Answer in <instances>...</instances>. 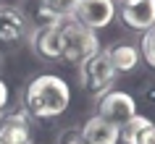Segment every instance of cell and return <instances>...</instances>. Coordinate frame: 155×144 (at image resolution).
I'll return each mask as SVG.
<instances>
[{"label":"cell","mask_w":155,"mask_h":144,"mask_svg":"<svg viewBox=\"0 0 155 144\" xmlns=\"http://www.w3.org/2000/svg\"><path fill=\"white\" fill-rule=\"evenodd\" d=\"M71 102V87L55 73H40L26 84L24 107L32 118H55Z\"/></svg>","instance_id":"6da1fadb"},{"label":"cell","mask_w":155,"mask_h":144,"mask_svg":"<svg viewBox=\"0 0 155 144\" xmlns=\"http://www.w3.org/2000/svg\"><path fill=\"white\" fill-rule=\"evenodd\" d=\"M61 34H63V60L68 63H82L95 53H100V40L95 29L79 24L76 18H63Z\"/></svg>","instance_id":"7a4b0ae2"},{"label":"cell","mask_w":155,"mask_h":144,"mask_svg":"<svg viewBox=\"0 0 155 144\" xmlns=\"http://www.w3.org/2000/svg\"><path fill=\"white\" fill-rule=\"evenodd\" d=\"M116 81V68L110 63L105 50L95 53L92 58L79 63V84L84 87V92L92 97H103Z\"/></svg>","instance_id":"3957f363"},{"label":"cell","mask_w":155,"mask_h":144,"mask_svg":"<svg viewBox=\"0 0 155 144\" xmlns=\"http://www.w3.org/2000/svg\"><path fill=\"white\" fill-rule=\"evenodd\" d=\"M100 118L110 120L116 126L126 123L129 118L137 115V102L129 92H121V89H108L103 97H97V113Z\"/></svg>","instance_id":"277c9868"},{"label":"cell","mask_w":155,"mask_h":144,"mask_svg":"<svg viewBox=\"0 0 155 144\" xmlns=\"http://www.w3.org/2000/svg\"><path fill=\"white\" fill-rule=\"evenodd\" d=\"M29 45H32V53H34V55L45 58V60L63 58V34H61V21L34 26L32 34H29Z\"/></svg>","instance_id":"5b68a950"},{"label":"cell","mask_w":155,"mask_h":144,"mask_svg":"<svg viewBox=\"0 0 155 144\" xmlns=\"http://www.w3.org/2000/svg\"><path fill=\"white\" fill-rule=\"evenodd\" d=\"M74 18L90 29H105L116 18V3L113 0H79Z\"/></svg>","instance_id":"8992f818"},{"label":"cell","mask_w":155,"mask_h":144,"mask_svg":"<svg viewBox=\"0 0 155 144\" xmlns=\"http://www.w3.org/2000/svg\"><path fill=\"white\" fill-rule=\"evenodd\" d=\"M29 21L13 5H0V47H13L26 37Z\"/></svg>","instance_id":"52a82bcc"},{"label":"cell","mask_w":155,"mask_h":144,"mask_svg":"<svg viewBox=\"0 0 155 144\" xmlns=\"http://www.w3.org/2000/svg\"><path fill=\"white\" fill-rule=\"evenodd\" d=\"M0 144H32V115L8 113L0 120Z\"/></svg>","instance_id":"ba28073f"},{"label":"cell","mask_w":155,"mask_h":144,"mask_svg":"<svg viewBox=\"0 0 155 144\" xmlns=\"http://www.w3.org/2000/svg\"><path fill=\"white\" fill-rule=\"evenodd\" d=\"M121 21L134 32H147L155 24V0H126V3H121Z\"/></svg>","instance_id":"9c48e42d"},{"label":"cell","mask_w":155,"mask_h":144,"mask_svg":"<svg viewBox=\"0 0 155 144\" xmlns=\"http://www.w3.org/2000/svg\"><path fill=\"white\" fill-rule=\"evenodd\" d=\"M82 136L87 144H118V126L100 115H92L82 126Z\"/></svg>","instance_id":"30bf717a"},{"label":"cell","mask_w":155,"mask_h":144,"mask_svg":"<svg viewBox=\"0 0 155 144\" xmlns=\"http://www.w3.org/2000/svg\"><path fill=\"white\" fill-rule=\"evenodd\" d=\"M108 58H110V63H113L116 73H129L137 68L139 63V47L137 45H129V42H116L110 47L105 50Z\"/></svg>","instance_id":"8fae6325"},{"label":"cell","mask_w":155,"mask_h":144,"mask_svg":"<svg viewBox=\"0 0 155 144\" xmlns=\"http://www.w3.org/2000/svg\"><path fill=\"white\" fill-rule=\"evenodd\" d=\"M150 126V118H145V115H134V118H129L126 123H121L118 126V142L121 144H137L139 134L145 131V128Z\"/></svg>","instance_id":"7c38bea8"},{"label":"cell","mask_w":155,"mask_h":144,"mask_svg":"<svg viewBox=\"0 0 155 144\" xmlns=\"http://www.w3.org/2000/svg\"><path fill=\"white\" fill-rule=\"evenodd\" d=\"M45 5H48L50 13H55L58 18H74L79 0H45Z\"/></svg>","instance_id":"4fadbf2b"},{"label":"cell","mask_w":155,"mask_h":144,"mask_svg":"<svg viewBox=\"0 0 155 144\" xmlns=\"http://www.w3.org/2000/svg\"><path fill=\"white\" fill-rule=\"evenodd\" d=\"M139 47H142V58L147 60L150 68H155V24L142 32V40H139Z\"/></svg>","instance_id":"5bb4252c"},{"label":"cell","mask_w":155,"mask_h":144,"mask_svg":"<svg viewBox=\"0 0 155 144\" xmlns=\"http://www.w3.org/2000/svg\"><path fill=\"white\" fill-rule=\"evenodd\" d=\"M58 144H87V139L82 136V128L76 126H68L58 134Z\"/></svg>","instance_id":"9a60e30c"},{"label":"cell","mask_w":155,"mask_h":144,"mask_svg":"<svg viewBox=\"0 0 155 144\" xmlns=\"http://www.w3.org/2000/svg\"><path fill=\"white\" fill-rule=\"evenodd\" d=\"M137 144H155V126L150 123V126L139 134V139H137Z\"/></svg>","instance_id":"2e32d148"},{"label":"cell","mask_w":155,"mask_h":144,"mask_svg":"<svg viewBox=\"0 0 155 144\" xmlns=\"http://www.w3.org/2000/svg\"><path fill=\"white\" fill-rule=\"evenodd\" d=\"M142 102L155 107V81H153V84H147V87L142 89Z\"/></svg>","instance_id":"e0dca14e"},{"label":"cell","mask_w":155,"mask_h":144,"mask_svg":"<svg viewBox=\"0 0 155 144\" xmlns=\"http://www.w3.org/2000/svg\"><path fill=\"white\" fill-rule=\"evenodd\" d=\"M5 105H8V84L0 79V120H3V110H5Z\"/></svg>","instance_id":"ac0fdd59"},{"label":"cell","mask_w":155,"mask_h":144,"mask_svg":"<svg viewBox=\"0 0 155 144\" xmlns=\"http://www.w3.org/2000/svg\"><path fill=\"white\" fill-rule=\"evenodd\" d=\"M113 3H116V5H121V3H126V0H113Z\"/></svg>","instance_id":"d6986e66"}]
</instances>
